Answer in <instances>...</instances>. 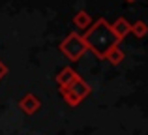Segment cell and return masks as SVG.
I'll return each mask as SVG.
<instances>
[{"instance_id": "6da1fadb", "label": "cell", "mask_w": 148, "mask_h": 135, "mask_svg": "<svg viewBox=\"0 0 148 135\" xmlns=\"http://www.w3.org/2000/svg\"><path fill=\"white\" fill-rule=\"evenodd\" d=\"M81 38L84 40L86 47L92 49V51L96 53V56H99V58H105V55H107L112 47H118V43H120V40L114 36L111 25H109L105 19L94 21L92 26Z\"/></svg>"}, {"instance_id": "7a4b0ae2", "label": "cell", "mask_w": 148, "mask_h": 135, "mask_svg": "<svg viewBox=\"0 0 148 135\" xmlns=\"http://www.w3.org/2000/svg\"><path fill=\"white\" fill-rule=\"evenodd\" d=\"M60 94L64 96L66 103L71 107H77L81 103V99L86 98L88 94H90V84H86L81 77H77L73 83H69L68 86L60 88Z\"/></svg>"}, {"instance_id": "3957f363", "label": "cell", "mask_w": 148, "mask_h": 135, "mask_svg": "<svg viewBox=\"0 0 148 135\" xmlns=\"http://www.w3.org/2000/svg\"><path fill=\"white\" fill-rule=\"evenodd\" d=\"M60 51L64 53V55L68 56L69 60L77 62V60H79L81 56H83L84 53L88 51V47H86L84 40L79 36V34H77V32H71L69 36H66V40H62V43H60Z\"/></svg>"}, {"instance_id": "277c9868", "label": "cell", "mask_w": 148, "mask_h": 135, "mask_svg": "<svg viewBox=\"0 0 148 135\" xmlns=\"http://www.w3.org/2000/svg\"><path fill=\"white\" fill-rule=\"evenodd\" d=\"M19 107H21L26 114H34L38 109H40V101H38V98L34 94H26L25 98L19 101Z\"/></svg>"}, {"instance_id": "5b68a950", "label": "cell", "mask_w": 148, "mask_h": 135, "mask_svg": "<svg viewBox=\"0 0 148 135\" xmlns=\"http://www.w3.org/2000/svg\"><path fill=\"white\" fill-rule=\"evenodd\" d=\"M77 71L75 69H71V68H64L60 73L56 75V83H58V86L60 88H64V86H68L69 83H73V81L77 79Z\"/></svg>"}, {"instance_id": "8992f818", "label": "cell", "mask_w": 148, "mask_h": 135, "mask_svg": "<svg viewBox=\"0 0 148 135\" xmlns=\"http://www.w3.org/2000/svg\"><path fill=\"white\" fill-rule=\"evenodd\" d=\"M112 32H114V36L118 38V40H122V38H126L127 34L131 32V25L126 21V19H118V21L114 23V25H111Z\"/></svg>"}, {"instance_id": "52a82bcc", "label": "cell", "mask_w": 148, "mask_h": 135, "mask_svg": "<svg viewBox=\"0 0 148 135\" xmlns=\"http://www.w3.org/2000/svg\"><path fill=\"white\" fill-rule=\"evenodd\" d=\"M73 23H75L77 28L81 30H88L92 26V17L86 13V11H79V13L75 15V19H73Z\"/></svg>"}, {"instance_id": "ba28073f", "label": "cell", "mask_w": 148, "mask_h": 135, "mask_svg": "<svg viewBox=\"0 0 148 135\" xmlns=\"http://www.w3.org/2000/svg\"><path fill=\"white\" fill-rule=\"evenodd\" d=\"M105 58H107L112 66H118V64L124 60V53H122V49H120V47H112L111 51L105 55Z\"/></svg>"}, {"instance_id": "9c48e42d", "label": "cell", "mask_w": 148, "mask_h": 135, "mask_svg": "<svg viewBox=\"0 0 148 135\" xmlns=\"http://www.w3.org/2000/svg\"><path fill=\"white\" fill-rule=\"evenodd\" d=\"M131 32H133L137 38H143V36H146V32H148V26H146V23H143V21H137L135 25H131Z\"/></svg>"}, {"instance_id": "30bf717a", "label": "cell", "mask_w": 148, "mask_h": 135, "mask_svg": "<svg viewBox=\"0 0 148 135\" xmlns=\"http://www.w3.org/2000/svg\"><path fill=\"white\" fill-rule=\"evenodd\" d=\"M6 73H8V68L4 66V64H2V60H0V81H2V77L6 75Z\"/></svg>"}]
</instances>
